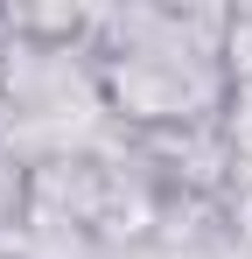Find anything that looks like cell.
Wrapping results in <instances>:
<instances>
[{
    "mask_svg": "<svg viewBox=\"0 0 252 259\" xmlns=\"http://www.w3.org/2000/svg\"><path fill=\"white\" fill-rule=\"evenodd\" d=\"M91 21L98 7L84 0H0V35L35 49H91Z\"/></svg>",
    "mask_w": 252,
    "mask_h": 259,
    "instance_id": "7a4b0ae2",
    "label": "cell"
},
{
    "mask_svg": "<svg viewBox=\"0 0 252 259\" xmlns=\"http://www.w3.org/2000/svg\"><path fill=\"white\" fill-rule=\"evenodd\" d=\"M112 196V133L91 147H49L28 161V217H56V224H98Z\"/></svg>",
    "mask_w": 252,
    "mask_h": 259,
    "instance_id": "6da1fadb",
    "label": "cell"
},
{
    "mask_svg": "<svg viewBox=\"0 0 252 259\" xmlns=\"http://www.w3.org/2000/svg\"><path fill=\"white\" fill-rule=\"evenodd\" d=\"M217 133H224V147H231V168L252 175V84H231L224 112H217Z\"/></svg>",
    "mask_w": 252,
    "mask_h": 259,
    "instance_id": "277c9868",
    "label": "cell"
},
{
    "mask_svg": "<svg viewBox=\"0 0 252 259\" xmlns=\"http://www.w3.org/2000/svg\"><path fill=\"white\" fill-rule=\"evenodd\" d=\"M21 217H28V161L0 133V224H21Z\"/></svg>",
    "mask_w": 252,
    "mask_h": 259,
    "instance_id": "5b68a950",
    "label": "cell"
},
{
    "mask_svg": "<svg viewBox=\"0 0 252 259\" xmlns=\"http://www.w3.org/2000/svg\"><path fill=\"white\" fill-rule=\"evenodd\" d=\"M98 259H168L161 245H133V252H98Z\"/></svg>",
    "mask_w": 252,
    "mask_h": 259,
    "instance_id": "8992f818",
    "label": "cell"
},
{
    "mask_svg": "<svg viewBox=\"0 0 252 259\" xmlns=\"http://www.w3.org/2000/svg\"><path fill=\"white\" fill-rule=\"evenodd\" d=\"M217 70H224V84H252V0L224 7V35H217Z\"/></svg>",
    "mask_w": 252,
    "mask_h": 259,
    "instance_id": "3957f363",
    "label": "cell"
}]
</instances>
